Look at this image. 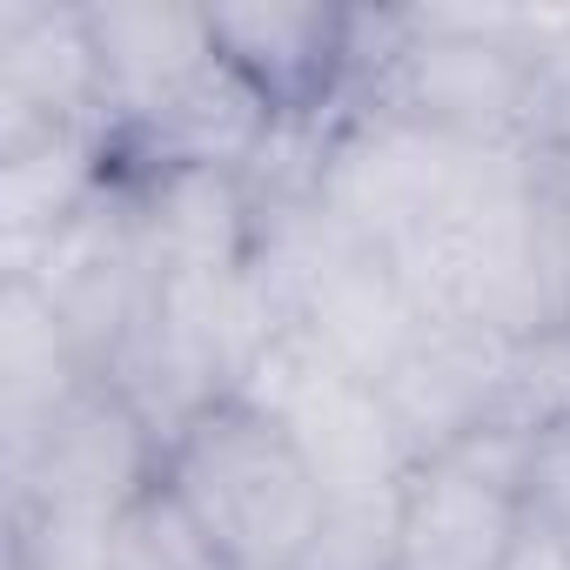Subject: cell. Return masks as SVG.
<instances>
[{
	"instance_id": "cell-1",
	"label": "cell",
	"mask_w": 570,
	"mask_h": 570,
	"mask_svg": "<svg viewBox=\"0 0 570 570\" xmlns=\"http://www.w3.org/2000/svg\"><path fill=\"white\" fill-rule=\"evenodd\" d=\"M390 268L423 323H470L517 343L570 323L550 161L490 148L470 188L390 248Z\"/></svg>"
},
{
	"instance_id": "cell-2",
	"label": "cell",
	"mask_w": 570,
	"mask_h": 570,
	"mask_svg": "<svg viewBox=\"0 0 570 570\" xmlns=\"http://www.w3.org/2000/svg\"><path fill=\"white\" fill-rule=\"evenodd\" d=\"M476 148H530L537 135V55L523 48V0H430L410 8L403 48L350 101ZM537 155V148H530Z\"/></svg>"
},
{
	"instance_id": "cell-3",
	"label": "cell",
	"mask_w": 570,
	"mask_h": 570,
	"mask_svg": "<svg viewBox=\"0 0 570 570\" xmlns=\"http://www.w3.org/2000/svg\"><path fill=\"white\" fill-rule=\"evenodd\" d=\"M161 483L228 570H289L330 510L303 450L242 396L215 403L168 443Z\"/></svg>"
},
{
	"instance_id": "cell-4",
	"label": "cell",
	"mask_w": 570,
	"mask_h": 570,
	"mask_svg": "<svg viewBox=\"0 0 570 570\" xmlns=\"http://www.w3.org/2000/svg\"><path fill=\"white\" fill-rule=\"evenodd\" d=\"M248 268L262 275L282 330L323 343L336 363H350L370 383H383L403 363V350L423 336V316L403 296L390 255L363 242L350 222H336L323 202L262 222Z\"/></svg>"
},
{
	"instance_id": "cell-5",
	"label": "cell",
	"mask_w": 570,
	"mask_h": 570,
	"mask_svg": "<svg viewBox=\"0 0 570 570\" xmlns=\"http://www.w3.org/2000/svg\"><path fill=\"white\" fill-rule=\"evenodd\" d=\"M242 403L262 410L303 450L330 503H383V497H403V483L416 476V456L383 390L296 330H282L262 350V363L242 383Z\"/></svg>"
},
{
	"instance_id": "cell-6",
	"label": "cell",
	"mask_w": 570,
	"mask_h": 570,
	"mask_svg": "<svg viewBox=\"0 0 570 570\" xmlns=\"http://www.w3.org/2000/svg\"><path fill=\"white\" fill-rule=\"evenodd\" d=\"M168 443L155 423L108 383H81L55 423L0 463L8 483V523H55V530H108L161 483Z\"/></svg>"
},
{
	"instance_id": "cell-7",
	"label": "cell",
	"mask_w": 570,
	"mask_h": 570,
	"mask_svg": "<svg viewBox=\"0 0 570 570\" xmlns=\"http://www.w3.org/2000/svg\"><path fill=\"white\" fill-rule=\"evenodd\" d=\"M0 275L28 282L55 309V323L68 330L75 356L95 376H108L128 356V343L148 330V316L161 303V268H155V248L141 235L135 188L121 168L55 242H41L21 268H0Z\"/></svg>"
},
{
	"instance_id": "cell-8",
	"label": "cell",
	"mask_w": 570,
	"mask_h": 570,
	"mask_svg": "<svg viewBox=\"0 0 570 570\" xmlns=\"http://www.w3.org/2000/svg\"><path fill=\"white\" fill-rule=\"evenodd\" d=\"M483 161L490 148L476 141H456V135H436V128H416L376 108H350L330 148V168H323V208L390 255L443 202H456Z\"/></svg>"
},
{
	"instance_id": "cell-9",
	"label": "cell",
	"mask_w": 570,
	"mask_h": 570,
	"mask_svg": "<svg viewBox=\"0 0 570 570\" xmlns=\"http://www.w3.org/2000/svg\"><path fill=\"white\" fill-rule=\"evenodd\" d=\"M523 443L483 430L403 483V570H503L523 530Z\"/></svg>"
},
{
	"instance_id": "cell-10",
	"label": "cell",
	"mask_w": 570,
	"mask_h": 570,
	"mask_svg": "<svg viewBox=\"0 0 570 570\" xmlns=\"http://www.w3.org/2000/svg\"><path fill=\"white\" fill-rule=\"evenodd\" d=\"M68 128H108L88 8L0 0V148Z\"/></svg>"
},
{
	"instance_id": "cell-11",
	"label": "cell",
	"mask_w": 570,
	"mask_h": 570,
	"mask_svg": "<svg viewBox=\"0 0 570 570\" xmlns=\"http://www.w3.org/2000/svg\"><path fill=\"white\" fill-rule=\"evenodd\" d=\"M510 356H517V336L470 330V323H423V336L403 350V363L376 383L416 463L497 430L503 390H510Z\"/></svg>"
},
{
	"instance_id": "cell-12",
	"label": "cell",
	"mask_w": 570,
	"mask_h": 570,
	"mask_svg": "<svg viewBox=\"0 0 570 570\" xmlns=\"http://www.w3.org/2000/svg\"><path fill=\"white\" fill-rule=\"evenodd\" d=\"M208 21L222 61L275 115L350 108V8H330V0H235V8H208Z\"/></svg>"
},
{
	"instance_id": "cell-13",
	"label": "cell",
	"mask_w": 570,
	"mask_h": 570,
	"mask_svg": "<svg viewBox=\"0 0 570 570\" xmlns=\"http://www.w3.org/2000/svg\"><path fill=\"white\" fill-rule=\"evenodd\" d=\"M95 55H101V101L108 135L155 121L175 95H188L215 61V21L208 8H175V0H95L88 8Z\"/></svg>"
},
{
	"instance_id": "cell-14",
	"label": "cell",
	"mask_w": 570,
	"mask_h": 570,
	"mask_svg": "<svg viewBox=\"0 0 570 570\" xmlns=\"http://www.w3.org/2000/svg\"><path fill=\"white\" fill-rule=\"evenodd\" d=\"M8 570H228L202 523L181 510L168 483H155L108 530H55L8 523Z\"/></svg>"
},
{
	"instance_id": "cell-15",
	"label": "cell",
	"mask_w": 570,
	"mask_h": 570,
	"mask_svg": "<svg viewBox=\"0 0 570 570\" xmlns=\"http://www.w3.org/2000/svg\"><path fill=\"white\" fill-rule=\"evenodd\" d=\"M115 181V135L68 128L0 148V268H21Z\"/></svg>"
},
{
	"instance_id": "cell-16",
	"label": "cell",
	"mask_w": 570,
	"mask_h": 570,
	"mask_svg": "<svg viewBox=\"0 0 570 570\" xmlns=\"http://www.w3.org/2000/svg\"><path fill=\"white\" fill-rule=\"evenodd\" d=\"M141 235L155 248L161 282L175 275H222L242 268L255 248V215L242 195V175L222 168H161V175H128Z\"/></svg>"
},
{
	"instance_id": "cell-17",
	"label": "cell",
	"mask_w": 570,
	"mask_h": 570,
	"mask_svg": "<svg viewBox=\"0 0 570 570\" xmlns=\"http://www.w3.org/2000/svg\"><path fill=\"white\" fill-rule=\"evenodd\" d=\"M81 383H95V370L75 356L55 309L28 282L0 275V463L21 456Z\"/></svg>"
},
{
	"instance_id": "cell-18",
	"label": "cell",
	"mask_w": 570,
	"mask_h": 570,
	"mask_svg": "<svg viewBox=\"0 0 570 570\" xmlns=\"http://www.w3.org/2000/svg\"><path fill=\"white\" fill-rule=\"evenodd\" d=\"M497 430H517V436L570 430V323L537 330V336H523V343H517Z\"/></svg>"
},
{
	"instance_id": "cell-19",
	"label": "cell",
	"mask_w": 570,
	"mask_h": 570,
	"mask_svg": "<svg viewBox=\"0 0 570 570\" xmlns=\"http://www.w3.org/2000/svg\"><path fill=\"white\" fill-rule=\"evenodd\" d=\"M289 570H403V497L330 503Z\"/></svg>"
},
{
	"instance_id": "cell-20",
	"label": "cell",
	"mask_w": 570,
	"mask_h": 570,
	"mask_svg": "<svg viewBox=\"0 0 570 570\" xmlns=\"http://www.w3.org/2000/svg\"><path fill=\"white\" fill-rule=\"evenodd\" d=\"M523 523L570 537V430H543L523 443Z\"/></svg>"
},
{
	"instance_id": "cell-21",
	"label": "cell",
	"mask_w": 570,
	"mask_h": 570,
	"mask_svg": "<svg viewBox=\"0 0 570 570\" xmlns=\"http://www.w3.org/2000/svg\"><path fill=\"white\" fill-rule=\"evenodd\" d=\"M503 570H570V537H557V530H543V523H523Z\"/></svg>"
},
{
	"instance_id": "cell-22",
	"label": "cell",
	"mask_w": 570,
	"mask_h": 570,
	"mask_svg": "<svg viewBox=\"0 0 570 570\" xmlns=\"http://www.w3.org/2000/svg\"><path fill=\"white\" fill-rule=\"evenodd\" d=\"M550 188H557V242H563V296H570V155H550Z\"/></svg>"
}]
</instances>
